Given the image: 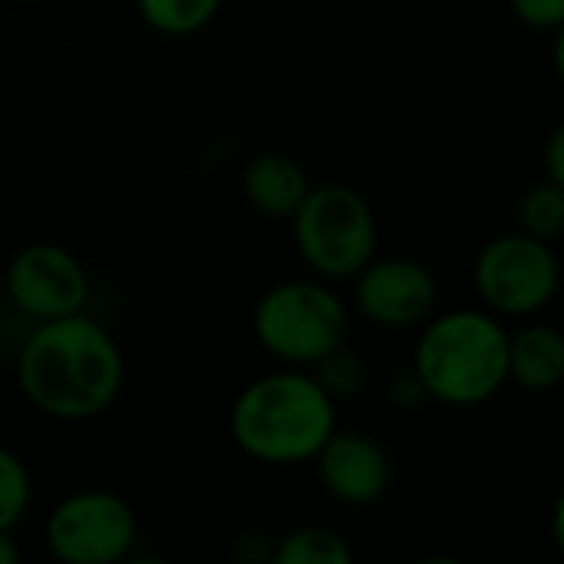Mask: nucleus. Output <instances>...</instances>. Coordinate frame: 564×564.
Listing matches in <instances>:
<instances>
[{"label":"nucleus","mask_w":564,"mask_h":564,"mask_svg":"<svg viewBox=\"0 0 564 564\" xmlns=\"http://www.w3.org/2000/svg\"><path fill=\"white\" fill-rule=\"evenodd\" d=\"M126 380L116 337L86 311L40 321L17 354V387L23 400L59 423L102 416Z\"/></svg>","instance_id":"1"},{"label":"nucleus","mask_w":564,"mask_h":564,"mask_svg":"<svg viewBox=\"0 0 564 564\" xmlns=\"http://www.w3.org/2000/svg\"><path fill=\"white\" fill-rule=\"evenodd\" d=\"M235 446L264 466L314 463L337 430V400L301 367L251 380L231 406Z\"/></svg>","instance_id":"2"},{"label":"nucleus","mask_w":564,"mask_h":564,"mask_svg":"<svg viewBox=\"0 0 564 564\" xmlns=\"http://www.w3.org/2000/svg\"><path fill=\"white\" fill-rule=\"evenodd\" d=\"M413 373L430 400L479 406L509 383V330L486 311L430 317L416 340Z\"/></svg>","instance_id":"3"},{"label":"nucleus","mask_w":564,"mask_h":564,"mask_svg":"<svg viewBox=\"0 0 564 564\" xmlns=\"http://www.w3.org/2000/svg\"><path fill=\"white\" fill-rule=\"evenodd\" d=\"M251 330L274 360L311 370L347 344L350 314L324 281H284L261 294Z\"/></svg>","instance_id":"4"},{"label":"nucleus","mask_w":564,"mask_h":564,"mask_svg":"<svg viewBox=\"0 0 564 564\" xmlns=\"http://www.w3.org/2000/svg\"><path fill=\"white\" fill-rule=\"evenodd\" d=\"M294 245L304 264L324 281L357 278L377 251L370 202L350 185H314L291 215Z\"/></svg>","instance_id":"5"},{"label":"nucleus","mask_w":564,"mask_h":564,"mask_svg":"<svg viewBox=\"0 0 564 564\" xmlns=\"http://www.w3.org/2000/svg\"><path fill=\"white\" fill-rule=\"evenodd\" d=\"M473 281L492 314L529 317L552 304L562 284V268L549 241L512 231L482 245Z\"/></svg>","instance_id":"6"},{"label":"nucleus","mask_w":564,"mask_h":564,"mask_svg":"<svg viewBox=\"0 0 564 564\" xmlns=\"http://www.w3.org/2000/svg\"><path fill=\"white\" fill-rule=\"evenodd\" d=\"M43 539L63 564H116L135 549L139 522L122 496L83 489L50 512Z\"/></svg>","instance_id":"7"},{"label":"nucleus","mask_w":564,"mask_h":564,"mask_svg":"<svg viewBox=\"0 0 564 564\" xmlns=\"http://www.w3.org/2000/svg\"><path fill=\"white\" fill-rule=\"evenodd\" d=\"M3 284L10 304L36 324L79 314L89 301V274L83 261L69 248L50 241L20 248Z\"/></svg>","instance_id":"8"},{"label":"nucleus","mask_w":564,"mask_h":564,"mask_svg":"<svg viewBox=\"0 0 564 564\" xmlns=\"http://www.w3.org/2000/svg\"><path fill=\"white\" fill-rule=\"evenodd\" d=\"M436 278L426 264L410 258H373L357 274L360 314L387 330H410L426 324L436 311Z\"/></svg>","instance_id":"9"},{"label":"nucleus","mask_w":564,"mask_h":564,"mask_svg":"<svg viewBox=\"0 0 564 564\" xmlns=\"http://www.w3.org/2000/svg\"><path fill=\"white\" fill-rule=\"evenodd\" d=\"M314 463L324 492L344 506H370L390 489V456L367 433L334 430Z\"/></svg>","instance_id":"10"},{"label":"nucleus","mask_w":564,"mask_h":564,"mask_svg":"<svg viewBox=\"0 0 564 564\" xmlns=\"http://www.w3.org/2000/svg\"><path fill=\"white\" fill-rule=\"evenodd\" d=\"M241 188L254 212L268 218H291L314 185L297 159L284 152H261L245 165Z\"/></svg>","instance_id":"11"},{"label":"nucleus","mask_w":564,"mask_h":564,"mask_svg":"<svg viewBox=\"0 0 564 564\" xmlns=\"http://www.w3.org/2000/svg\"><path fill=\"white\" fill-rule=\"evenodd\" d=\"M509 380L532 393L564 383V334L552 324H532L509 334Z\"/></svg>","instance_id":"12"},{"label":"nucleus","mask_w":564,"mask_h":564,"mask_svg":"<svg viewBox=\"0 0 564 564\" xmlns=\"http://www.w3.org/2000/svg\"><path fill=\"white\" fill-rule=\"evenodd\" d=\"M354 549L347 539L324 525H304L274 542V564H350Z\"/></svg>","instance_id":"13"},{"label":"nucleus","mask_w":564,"mask_h":564,"mask_svg":"<svg viewBox=\"0 0 564 564\" xmlns=\"http://www.w3.org/2000/svg\"><path fill=\"white\" fill-rule=\"evenodd\" d=\"M225 0H135L139 17L162 36H192L215 20Z\"/></svg>","instance_id":"14"},{"label":"nucleus","mask_w":564,"mask_h":564,"mask_svg":"<svg viewBox=\"0 0 564 564\" xmlns=\"http://www.w3.org/2000/svg\"><path fill=\"white\" fill-rule=\"evenodd\" d=\"M519 231L555 241L564 235V188L558 182L545 178L525 188L519 202Z\"/></svg>","instance_id":"15"},{"label":"nucleus","mask_w":564,"mask_h":564,"mask_svg":"<svg viewBox=\"0 0 564 564\" xmlns=\"http://www.w3.org/2000/svg\"><path fill=\"white\" fill-rule=\"evenodd\" d=\"M30 499H33V479L26 463L7 446H0V529L13 532L26 516Z\"/></svg>","instance_id":"16"},{"label":"nucleus","mask_w":564,"mask_h":564,"mask_svg":"<svg viewBox=\"0 0 564 564\" xmlns=\"http://www.w3.org/2000/svg\"><path fill=\"white\" fill-rule=\"evenodd\" d=\"M314 370V377L321 380V387L334 397V400H350V397H357L360 390H364V383H367V367H364V360L344 344V347H337L334 354H327L321 364H314L311 367Z\"/></svg>","instance_id":"17"},{"label":"nucleus","mask_w":564,"mask_h":564,"mask_svg":"<svg viewBox=\"0 0 564 564\" xmlns=\"http://www.w3.org/2000/svg\"><path fill=\"white\" fill-rule=\"evenodd\" d=\"M512 13L535 30H558L564 26V0H509Z\"/></svg>","instance_id":"18"},{"label":"nucleus","mask_w":564,"mask_h":564,"mask_svg":"<svg viewBox=\"0 0 564 564\" xmlns=\"http://www.w3.org/2000/svg\"><path fill=\"white\" fill-rule=\"evenodd\" d=\"M545 169H549V178L564 188V122L552 129V135L545 142Z\"/></svg>","instance_id":"19"},{"label":"nucleus","mask_w":564,"mask_h":564,"mask_svg":"<svg viewBox=\"0 0 564 564\" xmlns=\"http://www.w3.org/2000/svg\"><path fill=\"white\" fill-rule=\"evenodd\" d=\"M20 562V545L13 539V532L0 529V564H17Z\"/></svg>","instance_id":"20"},{"label":"nucleus","mask_w":564,"mask_h":564,"mask_svg":"<svg viewBox=\"0 0 564 564\" xmlns=\"http://www.w3.org/2000/svg\"><path fill=\"white\" fill-rule=\"evenodd\" d=\"M552 539H555L558 552L564 555V492L558 496V502H555V512H552Z\"/></svg>","instance_id":"21"},{"label":"nucleus","mask_w":564,"mask_h":564,"mask_svg":"<svg viewBox=\"0 0 564 564\" xmlns=\"http://www.w3.org/2000/svg\"><path fill=\"white\" fill-rule=\"evenodd\" d=\"M552 63H555V73L564 83V26L555 30V46H552Z\"/></svg>","instance_id":"22"},{"label":"nucleus","mask_w":564,"mask_h":564,"mask_svg":"<svg viewBox=\"0 0 564 564\" xmlns=\"http://www.w3.org/2000/svg\"><path fill=\"white\" fill-rule=\"evenodd\" d=\"M20 3H33V0H20Z\"/></svg>","instance_id":"23"}]
</instances>
